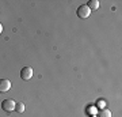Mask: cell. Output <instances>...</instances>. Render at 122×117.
<instances>
[{
	"label": "cell",
	"instance_id": "cell-1",
	"mask_svg": "<svg viewBox=\"0 0 122 117\" xmlns=\"http://www.w3.org/2000/svg\"><path fill=\"white\" fill-rule=\"evenodd\" d=\"M90 14H91V10L87 7V4L80 6L77 8V11H76V15H77L80 19H87V18L90 17Z\"/></svg>",
	"mask_w": 122,
	"mask_h": 117
},
{
	"label": "cell",
	"instance_id": "cell-2",
	"mask_svg": "<svg viewBox=\"0 0 122 117\" xmlns=\"http://www.w3.org/2000/svg\"><path fill=\"white\" fill-rule=\"evenodd\" d=\"M1 109L7 113H11L12 110H15V102H14L12 100L7 98V100H4L1 102Z\"/></svg>",
	"mask_w": 122,
	"mask_h": 117
},
{
	"label": "cell",
	"instance_id": "cell-3",
	"mask_svg": "<svg viewBox=\"0 0 122 117\" xmlns=\"http://www.w3.org/2000/svg\"><path fill=\"white\" fill-rule=\"evenodd\" d=\"M33 74H34V71H33L31 67H23V68L20 69V78H22L23 80H30V79L33 78Z\"/></svg>",
	"mask_w": 122,
	"mask_h": 117
},
{
	"label": "cell",
	"instance_id": "cell-4",
	"mask_svg": "<svg viewBox=\"0 0 122 117\" xmlns=\"http://www.w3.org/2000/svg\"><path fill=\"white\" fill-rule=\"evenodd\" d=\"M11 89V82L7 79H0V93H5Z\"/></svg>",
	"mask_w": 122,
	"mask_h": 117
},
{
	"label": "cell",
	"instance_id": "cell-5",
	"mask_svg": "<svg viewBox=\"0 0 122 117\" xmlns=\"http://www.w3.org/2000/svg\"><path fill=\"white\" fill-rule=\"evenodd\" d=\"M96 117H111V112H110L109 109H99Z\"/></svg>",
	"mask_w": 122,
	"mask_h": 117
},
{
	"label": "cell",
	"instance_id": "cell-6",
	"mask_svg": "<svg viewBox=\"0 0 122 117\" xmlns=\"http://www.w3.org/2000/svg\"><path fill=\"white\" fill-rule=\"evenodd\" d=\"M87 7L90 10H98L99 8V1H98V0H90V1H88V4H87Z\"/></svg>",
	"mask_w": 122,
	"mask_h": 117
},
{
	"label": "cell",
	"instance_id": "cell-7",
	"mask_svg": "<svg viewBox=\"0 0 122 117\" xmlns=\"http://www.w3.org/2000/svg\"><path fill=\"white\" fill-rule=\"evenodd\" d=\"M15 112L23 113V112H25V105H23L22 102H19V104H15Z\"/></svg>",
	"mask_w": 122,
	"mask_h": 117
},
{
	"label": "cell",
	"instance_id": "cell-8",
	"mask_svg": "<svg viewBox=\"0 0 122 117\" xmlns=\"http://www.w3.org/2000/svg\"><path fill=\"white\" fill-rule=\"evenodd\" d=\"M1 31H3V26L0 25V34H1Z\"/></svg>",
	"mask_w": 122,
	"mask_h": 117
},
{
	"label": "cell",
	"instance_id": "cell-9",
	"mask_svg": "<svg viewBox=\"0 0 122 117\" xmlns=\"http://www.w3.org/2000/svg\"><path fill=\"white\" fill-rule=\"evenodd\" d=\"M90 117H96V116H90Z\"/></svg>",
	"mask_w": 122,
	"mask_h": 117
}]
</instances>
